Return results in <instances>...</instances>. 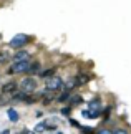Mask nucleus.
Masks as SVG:
<instances>
[{
  "label": "nucleus",
  "mask_w": 131,
  "mask_h": 134,
  "mask_svg": "<svg viewBox=\"0 0 131 134\" xmlns=\"http://www.w3.org/2000/svg\"><path fill=\"white\" fill-rule=\"evenodd\" d=\"M45 88L46 91H60L61 88H63V80L58 78V76H51V78H48L45 81Z\"/></svg>",
  "instance_id": "3"
},
{
  "label": "nucleus",
  "mask_w": 131,
  "mask_h": 134,
  "mask_svg": "<svg viewBox=\"0 0 131 134\" xmlns=\"http://www.w3.org/2000/svg\"><path fill=\"white\" fill-rule=\"evenodd\" d=\"M61 113H63L65 116H68V114L71 113V106H68V108H63V111H61Z\"/></svg>",
  "instance_id": "15"
},
{
  "label": "nucleus",
  "mask_w": 131,
  "mask_h": 134,
  "mask_svg": "<svg viewBox=\"0 0 131 134\" xmlns=\"http://www.w3.org/2000/svg\"><path fill=\"white\" fill-rule=\"evenodd\" d=\"M28 42H30V37H28V35L18 33V35H15V37L10 40V43H8V45L12 46V48H15V50H22Z\"/></svg>",
  "instance_id": "1"
},
{
  "label": "nucleus",
  "mask_w": 131,
  "mask_h": 134,
  "mask_svg": "<svg viewBox=\"0 0 131 134\" xmlns=\"http://www.w3.org/2000/svg\"><path fill=\"white\" fill-rule=\"evenodd\" d=\"M70 98H71V93L70 91H65V93H61V96H58V101L60 103H65V101H70Z\"/></svg>",
  "instance_id": "10"
},
{
  "label": "nucleus",
  "mask_w": 131,
  "mask_h": 134,
  "mask_svg": "<svg viewBox=\"0 0 131 134\" xmlns=\"http://www.w3.org/2000/svg\"><path fill=\"white\" fill-rule=\"evenodd\" d=\"M96 134H113V132H109V131H106V129H101V131H98Z\"/></svg>",
  "instance_id": "16"
},
{
  "label": "nucleus",
  "mask_w": 131,
  "mask_h": 134,
  "mask_svg": "<svg viewBox=\"0 0 131 134\" xmlns=\"http://www.w3.org/2000/svg\"><path fill=\"white\" fill-rule=\"evenodd\" d=\"M28 68H30L28 60H27V61H15V63L12 65V68L8 70V73H15V75L25 73V71H28Z\"/></svg>",
  "instance_id": "4"
},
{
  "label": "nucleus",
  "mask_w": 131,
  "mask_h": 134,
  "mask_svg": "<svg viewBox=\"0 0 131 134\" xmlns=\"http://www.w3.org/2000/svg\"><path fill=\"white\" fill-rule=\"evenodd\" d=\"M56 73V68H48V70H45V71H40V76L43 80H48V78H51Z\"/></svg>",
  "instance_id": "8"
},
{
  "label": "nucleus",
  "mask_w": 131,
  "mask_h": 134,
  "mask_svg": "<svg viewBox=\"0 0 131 134\" xmlns=\"http://www.w3.org/2000/svg\"><path fill=\"white\" fill-rule=\"evenodd\" d=\"M12 99L15 101H28V93L25 91H15L12 94Z\"/></svg>",
  "instance_id": "7"
},
{
  "label": "nucleus",
  "mask_w": 131,
  "mask_h": 134,
  "mask_svg": "<svg viewBox=\"0 0 131 134\" xmlns=\"http://www.w3.org/2000/svg\"><path fill=\"white\" fill-rule=\"evenodd\" d=\"M113 134H128V131H126V129H121V127H118V129L113 131Z\"/></svg>",
  "instance_id": "13"
},
{
  "label": "nucleus",
  "mask_w": 131,
  "mask_h": 134,
  "mask_svg": "<svg viewBox=\"0 0 131 134\" xmlns=\"http://www.w3.org/2000/svg\"><path fill=\"white\" fill-rule=\"evenodd\" d=\"M7 114H8V119L12 121V122H17V121H18V114H17V111L8 109V111H7Z\"/></svg>",
  "instance_id": "9"
},
{
  "label": "nucleus",
  "mask_w": 131,
  "mask_h": 134,
  "mask_svg": "<svg viewBox=\"0 0 131 134\" xmlns=\"http://www.w3.org/2000/svg\"><path fill=\"white\" fill-rule=\"evenodd\" d=\"M7 60H8V53H0V63H7Z\"/></svg>",
  "instance_id": "12"
},
{
  "label": "nucleus",
  "mask_w": 131,
  "mask_h": 134,
  "mask_svg": "<svg viewBox=\"0 0 131 134\" xmlns=\"http://www.w3.org/2000/svg\"><path fill=\"white\" fill-rule=\"evenodd\" d=\"M38 70H40V63H38V61H33V63H30L28 73H36Z\"/></svg>",
  "instance_id": "11"
},
{
  "label": "nucleus",
  "mask_w": 131,
  "mask_h": 134,
  "mask_svg": "<svg viewBox=\"0 0 131 134\" xmlns=\"http://www.w3.org/2000/svg\"><path fill=\"white\" fill-rule=\"evenodd\" d=\"M2 134H10V131H8V129H5V131H2Z\"/></svg>",
  "instance_id": "17"
},
{
  "label": "nucleus",
  "mask_w": 131,
  "mask_h": 134,
  "mask_svg": "<svg viewBox=\"0 0 131 134\" xmlns=\"http://www.w3.org/2000/svg\"><path fill=\"white\" fill-rule=\"evenodd\" d=\"M36 86H38V83H36V80L32 78V76H28V78H23L22 81H20V88H22V91L28 93V94H32V93L36 91Z\"/></svg>",
  "instance_id": "2"
},
{
  "label": "nucleus",
  "mask_w": 131,
  "mask_h": 134,
  "mask_svg": "<svg viewBox=\"0 0 131 134\" xmlns=\"http://www.w3.org/2000/svg\"><path fill=\"white\" fill-rule=\"evenodd\" d=\"M13 60L15 61H27V60H30V55H28V51H25V50H17L15 55H13Z\"/></svg>",
  "instance_id": "6"
},
{
  "label": "nucleus",
  "mask_w": 131,
  "mask_h": 134,
  "mask_svg": "<svg viewBox=\"0 0 131 134\" xmlns=\"http://www.w3.org/2000/svg\"><path fill=\"white\" fill-rule=\"evenodd\" d=\"M80 101H81V98H80V96L73 98V99H70V106H73V104H76V103H80Z\"/></svg>",
  "instance_id": "14"
},
{
  "label": "nucleus",
  "mask_w": 131,
  "mask_h": 134,
  "mask_svg": "<svg viewBox=\"0 0 131 134\" xmlns=\"http://www.w3.org/2000/svg\"><path fill=\"white\" fill-rule=\"evenodd\" d=\"M17 88H18L17 81H7L5 85H2V93L3 94H13L17 91Z\"/></svg>",
  "instance_id": "5"
}]
</instances>
